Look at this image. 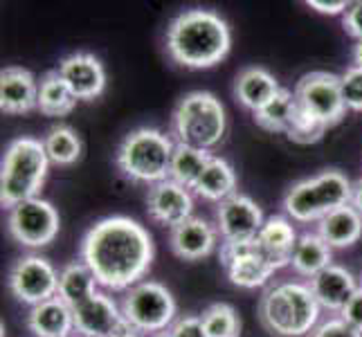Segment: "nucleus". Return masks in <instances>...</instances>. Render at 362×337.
Wrapping results in <instances>:
<instances>
[{
	"instance_id": "obj_28",
	"label": "nucleus",
	"mask_w": 362,
	"mask_h": 337,
	"mask_svg": "<svg viewBox=\"0 0 362 337\" xmlns=\"http://www.w3.org/2000/svg\"><path fill=\"white\" fill-rule=\"evenodd\" d=\"M211 158L214 155L209 151H203V148L176 144V148H173V158H171L169 180L178 182V184L187 187L189 191H194L196 182L201 180L203 171L207 169Z\"/></svg>"
},
{
	"instance_id": "obj_15",
	"label": "nucleus",
	"mask_w": 362,
	"mask_h": 337,
	"mask_svg": "<svg viewBox=\"0 0 362 337\" xmlns=\"http://www.w3.org/2000/svg\"><path fill=\"white\" fill-rule=\"evenodd\" d=\"M59 74L66 79L70 90L79 102H93L106 88V70L104 64L90 52H74L61 59Z\"/></svg>"
},
{
	"instance_id": "obj_24",
	"label": "nucleus",
	"mask_w": 362,
	"mask_h": 337,
	"mask_svg": "<svg viewBox=\"0 0 362 337\" xmlns=\"http://www.w3.org/2000/svg\"><path fill=\"white\" fill-rule=\"evenodd\" d=\"M99 292V283L95 279V274L83 261H72V264L64 266L59 270V299L66 302L70 308H77L83 302Z\"/></svg>"
},
{
	"instance_id": "obj_33",
	"label": "nucleus",
	"mask_w": 362,
	"mask_h": 337,
	"mask_svg": "<svg viewBox=\"0 0 362 337\" xmlns=\"http://www.w3.org/2000/svg\"><path fill=\"white\" fill-rule=\"evenodd\" d=\"M324 133H327V129H324L322 124H317L315 119H310L308 115H304V112L297 108L293 126H291V131L286 137H288L291 142H297V144H315V142L322 140Z\"/></svg>"
},
{
	"instance_id": "obj_18",
	"label": "nucleus",
	"mask_w": 362,
	"mask_h": 337,
	"mask_svg": "<svg viewBox=\"0 0 362 337\" xmlns=\"http://www.w3.org/2000/svg\"><path fill=\"white\" fill-rule=\"evenodd\" d=\"M297 232L293 227V220L286 216H268L264 227L257 236V249L274 270L288 268L291 259L297 245Z\"/></svg>"
},
{
	"instance_id": "obj_22",
	"label": "nucleus",
	"mask_w": 362,
	"mask_h": 337,
	"mask_svg": "<svg viewBox=\"0 0 362 337\" xmlns=\"http://www.w3.org/2000/svg\"><path fill=\"white\" fill-rule=\"evenodd\" d=\"M317 234L331 249L351 247L362 239V214H358L351 205L333 209L317 223Z\"/></svg>"
},
{
	"instance_id": "obj_38",
	"label": "nucleus",
	"mask_w": 362,
	"mask_h": 337,
	"mask_svg": "<svg viewBox=\"0 0 362 337\" xmlns=\"http://www.w3.org/2000/svg\"><path fill=\"white\" fill-rule=\"evenodd\" d=\"M340 317L349 324V326H354L356 331L362 333V285L356 290V295L349 299V304L342 308Z\"/></svg>"
},
{
	"instance_id": "obj_36",
	"label": "nucleus",
	"mask_w": 362,
	"mask_h": 337,
	"mask_svg": "<svg viewBox=\"0 0 362 337\" xmlns=\"http://www.w3.org/2000/svg\"><path fill=\"white\" fill-rule=\"evenodd\" d=\"M171 337H207L201 315H182L169 329Z\"/></svg>"
},
{
	"instance_id": "obj_8",
	"label": "nucleus",
	"mask_w": 362,
	"mask_h": 337,
	"mask_svg": "<svg viewBox=\"0 0 362 337\" xmlns=\"http://www.w3.org/2000/svg\"><path fill=\"white\" fill-rule=\"evenodd\" d=\"M293 93L297 99V108L310 119L322 124L327 131L342 122L346 112V104L342 97L338 74L327 72V70L306 72L304 77L297 81Z\"/></svg>"
},
{
	"instance_id": "obj_5",
	"label": "nucleus",
	"mask_w": 362,
	"mask_h": 337,
	"mask_svg": "<svg viewBox=\"0 0 362 337\" xmlns=\"http://www.w3.org/2000/svg\"><path fill=\"white\" fill-rule=\"evenodd\" d=\"M228 131L226 106L214 93L194 90L180 97L171 115V135L176 144H187L209 151Z\"/></svg>"
},
{
	"instance_id": "obj_39",
	"label": "nucleus",
	"mask_w": 362,
	"mask_h": 337,
	"mask_svg": "<svg viewBox=\"0 0 362 337\" xmlns=\"http://www.w3.org/2000/svg\"><path fill=\"white\" fill-rule=\"evenodd\" d=\"M306 5L324 16H338V14L344 16V11L351 3H346V0H335V3H327V0H306Z\"/></svg>"
},
{
	"instance_id": "obj_6",
	"label": "nucleus",
	"mask_w": 362,
	"mask_h": 337,
	"mask_svg": "<svg viewBox=\"0 0 362 337\" xmlns=\"http://www.w3.org/2000/svg\"><path fill=\"white\" fill-rule=\"evenodd\" d=\"M176 142L158 129H135L122 140L115 162L124 178L153 187L169 178Z\"/></svg>"
},
{
	"instance_id": "obj_27",
	"label": "nucleus",
	"mask_w": 362,
	"mask_h": 337,
	"mask_svg": "<svg viewBox=\"0 0 362 337\" xmlns=\"http://www.w3.org/2000/svg\"><path fill=\"white\" fill-rule=\"evenodd\" d=\"M284 211L295 223H320L327 211L322 207L313 178L295 182L284 196Z\"/></svg>"
},
{
	"instance_id": "obj_14",
	"label": "nucleus",
	"mask_w": 362,
	"mask_h": 337,
	"mask_svg": "<svg viewBox=\"0 0 362 337\" xmlns=\"http://www.w3.org/2000/svg\"><path fill=\"white\" fill-rule=\"evenodd\" d=\"M74 331L81 337H113L124 326L122 308L106 290L95 292L88 302L72 308Z\"/></svg>"
},
{
	"instance_id": "obj_9",
	"label": "nucleus",
	"mask_w": 362,
	"mask_h": 337,
	"mask_svg": "<svg viewBox=\"0 0 362 337\" xmlns=\"http://www.w3.org/2000/svg\"><path fill=\"white\" fill-rule=\"evenodd\" d=\"M7 230L11 239L23 247L39 249L57 239L61 218L52 203L43 201V198H32V201H25L9 209Z\"/></svg>"
},
{
	"instance_id": "obj_13",
	"label": "nucleus",
	"mask_w": 362,
	"mask_h": 337,
	"mask_svg": "<svg viewBox=\"0 0 362 337\" xmlns=\"http://www.w3.org/2000/svg\"><path fill=\"white\" fill-rule=\"evenodd\" d=\"M146 214L162 227L173 230L194 216V196L187 187L167 178L148 187Z\"/></svg>"
},
{
	"instance_id": "obj_19",
	"label": "nucleus",
	"mask_w": 362,
	"mask_h": 337,
	"mask_svg": "<svg viewBox=\"0 0 362 337\" xmlns=\"http://www.w3.org/2000/svg\"><path fill=\"white\" fill-rule=\"evenodd\" d=\"M310 290H313L317 304L324 310L331 313H342V308L349 304V299L356 295L360 288L356 277L342 266H329L327 270H322L317 277L308 281Z\"/></svg>"
},
{
	"instance_id": "obj_35",
	"label": "nucleus",
	"mask_w": 362,
	"mask_h": 337,
	"mask_svg": "<svg viewBox=\"0 0 362 337\" xmlns=\"http://www.w3.org/2000/svg\"><path fill=\"white\" fill-rule=\"evenodd\" d=\"M310 337H362V333L356 331L354 326H349L342 317H331L327 321H322Z\"/></svg>"
},
{
	"instance_id": "obj_20",
	"label": "nucleus",
	"mask_w": 362,
	"mask_h": 337,
	"mask_svg": "<svg viewBox=\"0 0 362 337\" xmlns=\"http://www.w3.org/2000/svg\"><path fill=\"white\" fill-rule=\"evenodd\" d=\"M281 85L272 77L266 68H243L236 74L234 81V97L239 99V104L247 110H261L268 102H272L279 95Z\"/></svg>"
},
{
	"instance_id": "obj_16",
	"label": "nucleus",
	"mask_w": 362,
	"mask_h": 337,
	"mask_svg": "<svg viewBox=\"0 0 362 337\" xmlns=\"http://www.w3.org/2000/svg\"><path fill=\"white\" fill-rule=\"evenodd\" d=\"M218 245V230L201 216H192L169 234L171 252L182 261H203Z\"/></svg>"
},
{
	"instance_id": "obj_42",
	"label": "nucleus",
	"mask_w": 362,
	"mask_h": 337,
	"mask_svg": "<svg viewBox=\"0 0 362 337\" xmlns=\"http://www.w3.org/2000/svg\"><path fill=\"white\" fill-rule=\"evenodd\" d=\"M354 66L362 68V41H356L354 45Z\"/></svg>"
},
{
	"instance_id": "obj_31",
	"label": "nucleus",
	"mask_w": 362,
	"mask_h": 337,
	"mask_svg": "<svg viewBox=\"0 0 362 337\" xmlns=\"http://www.w3.org/2000/svg\"><path fill=\"white\" fill-rule=\"evenodd\" d=\"M313 184H315L322 207L327 214H331L333 209H340V207L349 205V201H351V184L354 182L338 169H329V171L317 173V176H313Z\"/></svg>"
},
{
	"instance_id": "obj_40",
	"label": "nucleus",
	"mask_w": 362,
	"mask_h": 337,
	"mask_svg": "<svg viewBox=\"0 0 362 337\" xmlns=\"http://www.w3.org/2000/svg\"><path fill=\"white\" fill-rule=\"evenodd\" d=\"M349 205H351L358 214H362V176L354 180L351 184V201H349Z\"/></svg>"
},
{
	"instance_id": "obj_7",
	"label": "nucleus",
	"mask_w": 362,
	"mask_h": 337,
	"mask_svg": "<svg viewBox=\"0 0 362 337\" xmlns=\"http://www.w3.org/2000/svg\"><path fill=\"white\" fill-rule=\"evenodd\" d=\"M119 308L124 321L142 335L165 333L178 319V306L171 290L151 279H144L124 292Z\"/></svg>"
},
{
	"instance_id": "obj_32",
	"label": "nucleus",
	"mask_w": 362,
	"mask_h": 337,
	"mask_svg": "<svg viewBox=\"0 0 362 337\" xmlns=\"http://www.w3.org/2000/svg\"><path fill=\"white\" fill-rule=\"evenodd\" d=\"M201 321L205 326L207 337H241L239 313L234 310V306H230L226 302L209 304L203 310Z\"/></svg>"
},
{
	"instance_id": "obj_3",
	"label": "nucleus",
	"mask_w": 362,
	"mask_h": 337,
	"mask_svg": "<svg viewBox=\"0 0 362 337\" xmlns=\"http://www.w3.org/2000/svg\"><path fill=\"white\" fill-rule=\"evenodd\" d=\"M322 306L302 281H277L259 299L257 315L261 326L277 337H304L317 329Z\"/></svg>"
},
{
	"instance_id": "obj_43",
	"label": "nucleus",
	"mask_w": 362,
	"mask_h": 337,
	"mask_svg": "<svg viewBox=\"0 0 362 337\" xmlns=\"http://www.w3.org/2000/svg\"><path fill=\"white\" fill-rule=\"evenodd\" d=\"M151 337H171V333L165 331V333H158V335H151Z\"/></svg>"
},
{
	"instance_id": "obj_37",
	"label": "nucleus",
	"mask_w": 362,
	"mask_h": 337,
	"mask_svg": "<svg viewBox=\"0 0 362 337\" xmlns=\"http://www.w3.org/2000/svg\"><path fill=\"white\" fill-rule=\"evenodd\" d=\"M342 28L349 36H351V39L362 41V0L349 5V9L342 16Z\"/></svg>"
},
{
	"instance_id": "obj_17",
	"label": "nucleus",
	"mask_w": 362,
	"mask_h": 337,
	"mask_svg": "<svg viewBox=\"0 0 362 337\" xmlns=\"http://www.w3.org/2000/svg\"><path fill=\"white\" fill-rule=\"evenodd\" d=\"M39 108V79L30 70L9 66L0 72V110L7 115H25Z\"/></svg>"
},
{
	"instance_id": "obj_26",
	"label": "nucleus",
	"mask_w": 362,
	"mask_h": 337,
	"mask_svg": "<svg viewBox=\"0 0 362 337\" xmlns=\"http://www.w3.org/2000/svg\"><path fill=\"white\" fill-rule=\"evenodd\" d=\"M194 194L201 196L203 201L218 203V205L223 201H228L230 196H234L236 194V173L230 162L218 155L211 158L207 169L203 171L201 180H198L194 187Z\"/></svg>"
},
{
	"instance_id": "obj_34",
	"label": "nucleus",
	"mask_w": 362,
	"mask_h": 337,
	"mask_svg": "<svg viewBox=\"0 0 362 337\" xmlns=\"http://www.w3.org/2000/svg\"><path fill=\"white\" fill-rule=\"evenodd\" d=\"M340 88L346 110L362 112V68L351 66L340 74Z\"/></svg>"
},
{
	"instance_id": "obj_23",
	"label": "nucleus",
	"mask_w": 362,
	"mask_h": 337,
	"mask_svg": "<svg viewBox=\"0 0 362 337\" xmlns=\"http://www.w3.org/2000/svg\"><path fill=\"white\" fill-rule=\"evenodd\" d=\"M331 261H333V249L317 232L299 234L293 259H291V268L295 274L306 277L310 281L313 277H317L322 270L333 266Z\"/></svg>"
},
{
	"instance_id": "obj_41",
	"label": "nucleus",
	"mask_w": 362,
	"mask_h": 337,
	"mask_svg": "<svg viewBox=\"0 0 362 337\" xmlns=\"http://www.w3.org/2000/svg\"><path fill=\"white\" fill-rule=\"evenodd\" d=\"M113 337H142V333H137L133 326H129V324L127 321H124V326L113 335Z\"/></svg>"
},
{
	"instance_id": "obj_10",
	"label": "nucleus",
	"mask_w": 362,
	"mask_h": 337,
	"mask_svg": "<svg viewBox=\"0 0 362 337\" xmlns=\"http://www.w3.org/2000/svg\"><path fill=\"white\" fill-rule=\"evenodd\" d=\"M7 285L25 306H39L59 295V272L41 254H28L18 259L9 270Z\"/></svg>"
},
{
	"instance_id": "obj_2",
	"label": "nucleus",
	"mask_w": 362,
	"mask_h": 337,
	"mask_svg": "<svg viewBox=\"0 0 362 337\" xmlns=\"http://www.w3.org/2000/svg\"><path fill=\"white\" fill-rule=\"evenodd\" d=\"M232 32L211 9H187L171 20L167 30V52L178 66L207 70L230 54Z\"/></svg>"
},
{
	"instance_id": "obj_1",
	"label": "nucleus",
	"mask_w": 362,
	"mask_h": 337,
	"mask_svg": "<svg viewBox=\"0 0 362 337\" xmlns=\"http://www.w3.org/2000/svg\"><path fill=\"white\" fill-rule=\"evenodd\" d=\"M153 254V236L129 216L97 220L79 245L81 261L95 274L99 288L108 292H127L144 281Z\"/></svg>"
},
{
	"instance_id": "obj_30",
	"label": "nucleus",
	"mask_w": 362,
	"mask_h": 337,
	"mask_svg": "<svg viewBox=\"0 0 362 337\" xmlns=\"http://www.w3.org/2000/svg\"><path fill=\"white\" fill-rule=\"evenodd\" d=\"M43 146H45L49 162L57 167L74 165V162L81 158V148H83L77 131L66 126V124H59V126L49 129L47 135L43 137Z\"/></svg>"
},
{
	"instance_id": "obj_21",
	"label": "nucleus",
	"mask_w": 362,
	"mask_h": 337,
	"mask_svg": "<svg viewBox=\"0 0 362 337\" xmlns=\"http://www.w3.org/2000/svg\"><path fill=\"white\" fill-rule=\"evenodd\" d=\"M28 329L34 337H70L74 331L72 308L59 297L30 308Z\"/></svg>"
},
{
	"instance_id": "obj_12",
	"label": "nucleus",
	"mask_w": 362,
	"mask_h": 337,
	"mask_svg": "<svg viewBox=\"0 0 362 337\" xmlns=\"http://www.w3.org/2000/svg\"><path fill=\"white\" fill-rule=\"evenodd\" d=\"M218 259H221L223 270L228 274V279L236 288H245V290H255V288H261V285H266L268 279L277 272L259 254L255 241L252 243H221Z\"/></svg>"
},
{
	"instance_id": "obj_29",
	"label": "nucleus",
	"mask_w": 362,
	"mask_h": 337,
	"mask_svg": "<svg viewBox=\"0 0 362 337\" xmlns=\"http://www.w3.org/2000/svg\"><path fill=\"white\" fill-rule=\"evenodd\" d=\"M297 112V99L295 93H291L288 88H281L279 95L268 102L261 110L252 112L255 115V124L259 129H264L268 133H284L288 135L293 119Z\"/></svg>"
},
{
	"instance_id": "obj_4",
	"label": "nucleus",
	"mask_w": 362,
	"mask_h": 337,
	"mask_svg": "<svg viewBox=\"0 0 362 337\" xmlns=\"http://www.w3.org/2000/svg\"><path fill=\"white\" fill-rule=\"evenodd\" d=\"M49 158L43 140L36 137H16L11 140L0 162V205L14 209L16 205L41 198L49 171Z\"/></svg>"
},
{
	"instance_id": "obj_25",
	"label": "nucleus",
	"mask_w": 362,
	"mask_h": 337,
	"mask_svg": "<svg viewBox=\"0 0 362 337\" xmlns=\"http://www.w3.org/2000/svg\"><path fill=\"white\" fill-rule=\"evenodd\" d=\"M79 99L74 97L59 70H47L39 79V108L45 117H66L74 110Z\"/></svg>"
},
{
	"instance_id": "obj_44",
	"label": "nucleus",
	"mask_w": 362,
	"mask_h": 337,
	"mask_svg": "<svg viewBox=\"0 0 362 337\" xmlns=\"http://www.w3.org/2000/svg\"><path fill=\"white\" fill-rule=\"evenodd\" d=\"M360 285H362V272H360Z\"/></svg>"
},
{
	"instance_id": "obj_11",
	"label": "nucleus",
	"mask_w": 362,
	"mask_h": 337,
	"mask_svg": "<svg viewBox=\"0 0 362 337\" xmlns=\"http://www.w3.org/2000/svg\"><path fill=\"white\" fill-rule=\"evenodd\" d=\"M266 223L264 209L252 198L236 191L216 209V230L223 243H252Z\"/></svg>"
}]
</instances>
